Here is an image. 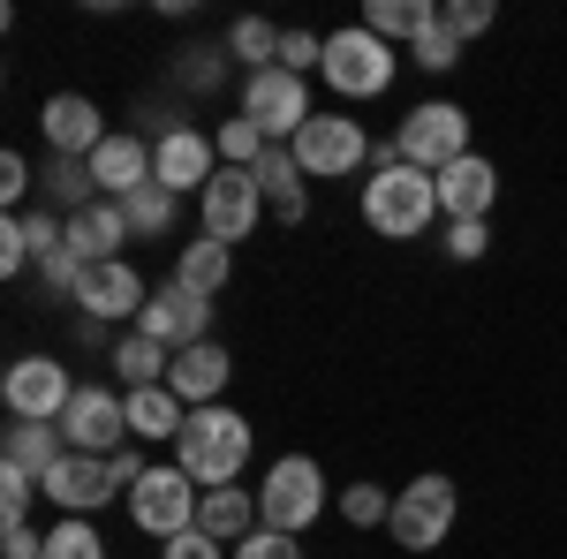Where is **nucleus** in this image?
<instances>
[{"instance_id":"obj_12","label":"nucleus","mask_w":567,"mask_h":559,"mask_svg":"<svg viewBox=\"0 0 567 559\" xmlns=\"http://www.w3.org/2000/svg\"><path fill=\"white\" fill-rule=\"evenodd\" d=\"M136 333H152L159 348H197V341H213V302L205 296H189L182 280H167V288H152V302H144V318H136Z\"/></svg>"},{"instance_id":"obj_9","label":"nucleus","mask_w":567,"mask_h":559,"mask_svg":"<svg viewBox=\"0 0 567 559\" xmlns=\"http://www.w3.org/2000/svg\"><path fill=\"white\" fill-rule=\"evenodd\" d=\"M326 84L341 91V99H379L393 84V45L371 39L363 23L355 31H333L326 39Z\"/></svg>"},{"instance_id":"obj_45","label":"nucleus","mask_w":567,"mask_h":559,"mask_svg":"<svg viewBox=\"0 0 567 559\" xmlns=\"http://www.w3.org/2000/svg\"><path fill=\"white\" fill-rule=\"evenodd\" d=\"M39 552H45V537L31 529V521H16V529L0 537V559H39Z\"/></svg>"},{"instance_id":"obj_43","label":"nucleus","mask_w":567,"mask_h":559,"mask_svg":"<svg viewBox=\"0 0 567 559\" xmlns=\"http://www.w3.org/2000/svg\"><path fill=\"white\" fill-rule=\"evenodd\" d=\"M23 265H39V258H31V242H23V219L8 213V227H0V272H8V280H16V272H23Z\"/></svg>"},{"instance_id":"obj_1","label":"nucleus","mask_w":567,"mask_h":559,"mask_svg":"<svg viewBox=\"0 0 567 559\" xmlns=\"http://www.w3.org/2000/svg\"><path fill=\"white\" fill-rule=\"evenodd\" d=\"M250 462V424L235 416V408H189V424L175 438V469H189L197 491H219V484H235Z\"/></svg>"},{"instance_id":"obj_10","label":"nucleus","mask_w":567,"mask_h":559,"mask_svg":"<svg viewBox=\"0 0 567 559\" xmlns=\"http://www.w3.org/2000/svg\"><path fill=\"white\" fill-rule=\"evenodd\" d=\"M243 114H250L272 144H296L303 122H310V84L288 76V69H258V76H243Z\"/></svg>"},{"instance_id":"obj_8","label":"nucleus","mask_w":567,"mask_h":559,"mask_svg":"<svg viewBox=\"0 0 567 559\" xmlns=\"http://www.w3.org/2000/svg\"><path fill=\"white\" fill-rule=\"evenodd\" d=\"M69 454H99V462H114L122 446H130V393H106V386H76L69 401Z\"/></svg>"},{"instance_id":"obj_3","label":"nucleus","mask_w":567,"mask_h":559,"mask_svg":"<svg viewBox=\"0 0 567 559\" xmlns=\"http://www.w3.org/2000/svg\"><path fill=\"white\" fill-rule=\"evenodd\" d=\"M318 515H326V476H318V462L310 454H280L258 484V521L280 529V537H303Z\"/></svg>"},{"instance_id":"obj_41","label":"nucleus","mask_w":567,"mask_h":559,"mask_svg":"<svg viewBox=\"0 0 567 559\" xmlns=\"http://www.w3.org/2000/svg\"><path fill=\"white\" fill-rule=\"evenodd\" d=\"M484 250H492V227H484V219H462V227H446V258L477 265Z\"/></svg>"},{"instance_id":"obj_36","label":"nucleus","mask_w":567,"mask_h":559,"mask_svg":"<svg viewBox=\"0 0 567 559\" xmlns=\"http://www.w3.org/2000/svg\"><path fill=\"white\" fill-rule=\"evenodd\" d=\"M439 23H446L454 39L470 45V39H484V31L499 23V8H492V0H446V8H439Z\"/></svg>"},{"instance_id":"obj_42","label":"nucleus","mask_w":567,"mask_h":559,"mask_svg":"<svg viewBox=\"0 0 567 559\" xmlns=\"http://www.w3.org/2000/svg\"><path fill=\"white\" fill-rule=\"evenodd\" d=\"M182 84H189V91H213L219 84V45H189V53H182Z\"/></svg>"},{"instance_id":"obj_23","label":"nucleus","mask_w":567,"mask_h":559,"mask_svg":"<svg viewBox=\"0 0 567 559\" xmlns=\"http://www.w3.org/2000/svg\"><path fill=\"white\" fill-rule=\"evenodd\" d=\"M69 462V431L61 424H8V469H23V476H53Z\"/></svg>"},{"instance_id":"obj_16","label":"nucleus","mask_w":567,"mask_h":559,"mask_svg":"<svg viewBox=\"0 0 567 559\" xmlns=\"http://www.w3.org/2000/svg\"><path fill=\"white\" fill-rule=\"evenodd\" d=\"M219 174V152H213V136H197V130H167L159 144H152V182H167V189H197L205 197V182Z\"/></svg>"},{"instance_id":"obj_15","label":"nucleus","mask_w":567,"mask_h":559,"mask_svg":"<svg viewBox=\"0 0 567 559\" xmlns=\"http://www.w3.org/2000/svg\"><path fill=\"white\" fill-rule=\"evenodd\" d=\"M76 302H84V318H91V325H106V318H144L152 288H144V272H136L130 258H114V265H91V272H84Z\"/></svg>"},{"instance_id":"obj_40","label":"nucleus","mask_w":567,"mask_h":559,"mask_svg":"<svg viewBox=\"0 0 567 559\" xmlns=\"http://www.w3.org/2000/svg\"><path fill=\"white\" fill-rule=\"evenodd\" d=\"M235 559H303V545L280 537V529H250V537L235 545Z\"/></svg>"},{"instance_id":"obj_38","label":"nucleus","mask_w":567,"mask_h":559,"mask_svg":"<svg viewBox=\"0 0 567 559\" xmlns=\"http://www.w3.org/2000/svg\"><path fill=\"white\" fill-rule=\"evenodd\" d=\"M280 69H288V76L326 69V39H318V31H280Z\"/></svg>"},{"instance_id":"obj_39","label":"nucleus","mask_w":567,"mask_h":559,"mask_svg":"<svg viewBox=\"0 0 567 559\" xmlns=\"http://www.w3.org/2000/svg\"><path fill=\"white\" fill-rule=\"evenodd\" d=\"M39 272H45V288H61V296L76 302V288H84V272H91V265L76 258V250H69V242H61V250H53V258H39Z\"/></svg>"},{"instance_id":"obj_2","label":"nucleus","mask_w":567,"mask_h":559,"mask_svg":"<svg viewBox=\"0 0 567 559\" xmlns=\"http://www.w3.org/2000/svg\"><path fill=\"white\" fill-rule=\"evenodd\" d=\"M363 219H371V235H386V242H416L424 227L439 219V182L424 167H379L363 182Z\"/></svg>"},{"instance_id":"obj_44","label":"nucleus","mask_w":567,"mask_h":559,"mask_svg":"<svg viewBox=\"0 0 567 559\" xmlns=\"http://www.w3.org/2000/svg\"><path fill=\"white\" fill-rule=\"evenodd\" d=\"M159 559H219V545L205 537V529H182V537H167V545H159Z\"/></svg>"},{"instance_id":"obj_29","label":"nucleus","mask_w":567,"mask_h":559,"mask_svg":"<svg viewBox=\"0 0 567 559\" xmlns=\"http://www.w3.org/2000/svg\"><path fill=\"white\" fill-rule=\"evenodd\" d=\"M45 205H53V213H91V205H99V182H91V159H53V167H45Z\"/></svg>"},{"instance_id":"obj_32","label":"nucleus","mask_w":567,"mask_h":559,"mask_svg":"<svg viewBox=\"0 0 567 559\" xmlns=\"http://www.w3.org/2000/svg\"><path fill=\"white\" fill-rule=\"evenodd\" d=\"M227 53L250 61V76H258V69H280V31H272L265 15H243V23L227 31Z\"/></svg>"},{"instance_id":"obj_19","label":"nucleus","mask_w":567,"mask_h":559,"mask_svg":"<svg viewBox=\"0 0 567 559\" xmlns=\"http://www.w3.org/2000/svg\"><path fill=\"white\" fill-rule=\"evenodd\" d=\"M227 371H235V363H227V348H219V341H197V348H182V355H175L167 386L182 393V408H213L219 393H227Z\"/></svg>"},{"instance_id":"obj_21","label":"nucleus","mask_w":567,"mask_h":559,"mask_svg":"<svg viewBox=\"0 0 567 559\" xmlns=\"http://www.w3.org/2000/svg\"><path fill=\"white\" fill-rule=\"evenodd\" d=\"M122 242H130V219H122L114 197H99L91 213L69 219V250H76L84 265H114V258H122Z\"/></svg>"},{"instance_id":"obj_25","label":"nucleus","mask_w":567,"mask_h":559,"mask_svg":"<svg viewBox=\"0 0 567 559\" xmlns=\"http://www.w3.org/2000/svg\"><path fill=\"white\" fill-rule=\"evenodd\" d=\"M250 174H258L265 205H272L280 219H303V159H296V144H272Z\"/></svg>"},{"instance_id":"obj_7","label":"nucleus","mask_w":567,"mask_h":559,"mask_svg":"<svg viewBox=\"0 0 567 559\" xmlns=\"http://www.w3.org/2000/svg\"><path fill=\"white\" fill-rule=\"evenodd\" d=\"M393 545H409V552H439L446 545V529H454V476H416V484H401V499H393Z\"/></svg>"},{"instance_id":"obj_13","label":"nucleus","mask_w":567,"mask_h":559,"mask_svg":"<svg viewBox=\"0 0 567 559\" xmlns=\"http://www.w3.org/2000/svg\"><path fill=\"white\" fill-rule=\"evenodd\" d=\"M296 159H303V174L341 182V174H355L363 159H371V144H363V130H355L349 114H310L303 136H296Z\"/></svg>"},{"instance_id":"obj_34","label":"nucleus","mask_w":567,"mask_h":559,"mask_svg":"<svg viewBox=\"0 0 567 559\" xmlns=\"http://www.w3.org/2000/svg\"><path fill=\"white\" fill-rule=\"evenodd\" d=\"M409 61H416V69H432V76H439V69H454V61H462V39H454V31H446V23L432 15V23H424V31L409 39Z\"/></svg>"},{"instance_id":"obj_11","label":"nucleus","mask_w":567,"mask_h":559,"mask_svg":"<svg viewBox=\"0 0 567 559\" xmlns=\"http://www.w3.org/2000/svg\"><path fill=\"white\" fill-rule=\"evenodd\" d=\"M197 213H205V235L235 250V242L258 227V213H265L258 174H250V167H219L213 182H205V197H197Z\"/></svg>"},{"instance_id":"obj_28","label":"nucleus","mask_w":567,"mask_h":559,"mask_svg":"<svg viewBox=\"0 0 567 559\" xmlns=\"http://www.w3.org/2000/svg\"><path fill=\"white\" fill-rule=\"evenodd\" d=\"M182 424H189V408H182L175 386L130 393V438H182Z\"/></svg>"},{"instance_id":"obj_31","label":"nucleus","mask_w":567,"mask_h":559,"mask_svg":"<svg viewBox=\"0 0 567 559\" xmlns=\"http://www.w3.org/2000/svg\"><path fill=\"white\" fill-rule=\"evenodd\" d=\"M213 152H219V167H258L265 152H272V136H265L258 122H250V114H235V122H219Z\"/></svg>"},{"instance_id":"obj_14","label":"nucleus","mask_w":567,"mask_h":559,"mask_svg":"<svg viewBox=\"0 0 567 559\" xmlns=\"http://www.w3.org/2000/svg\"><path fill=\"white\" fill-rule=\"evenodd\" d=\"M39 130L53 144V159H91L106 144V122H99V106H91L84 91H53L39 106Z\"/></svg>"},{"instance_id":"obj_46","label":"nucleus","mask_w":567,"mask_h":559,"mask_svg":"<svg viewBox=\"0 0 567 559\" xmlns=\"http://www.w3.org/2000/svg\"><path fill=\"white\" fill-rule=\"evenodd\" d=\"M23 189H31V159H23V152H8V159H0V197L16 205Z\"/></svg>"},{"instance_id":"obj_33","label":"nucleus","mask_w":567,"mask_h":559,"mask_svg":"<svg viewBox=\"0 0 567 559\" xmlns=\"http://www.w3.org/2000/svg\"><path fill=\"white\" fill-rule=\"evenodd\" d=\"M39 559H106V545H99V529H91L84 515H69V521L45 529V552Z\"/></svg>"},{"instance_id":"obj_17","label":"nucleus","mask_w":567,"mask_h":559,"mask_svg":"<svg viewBox=\"0 0 567 559\" xmlns=\"http://www.w3.org/2000/svg\"><path fill=\"white\" fill-rule=\"evenodd\" d=\"M432 182H439V213L454 219V227H462V219H484V213H492V197H499V167H492L484 152L454 159V167L432 174Z\"/></svg>"},{"instance_id":"obj_24","label":"nucleus","mask_w":567,"mask_h":559,"mask_svg":"<svg viewBox=\"0 0 567 559\" xmlns=\"http://www.w3.org/2000/svg\"><path fill=\"white\" fill-rule=\"evenodd\" d=\"M106 363H114V379H122L130 393H144V386H167V371H175V348H159L152 333H122Z\"/></svg>"},{"instance_id":"obj_35","label":"nucleus","mask_w":567,"mask_h":559,"mask_svg":"<svg viewBox=\"0 0 567 559\" xmlns=\"http://www.w3.org/2000/svg\"><path fill=\"white\" fill-rule=\"evenodd\" d=\"M341 515H349V529H386L393 499L379 491V484H349V491H341Z\"/></svg>"},{"instance_id":"obj_37","label":"nucleus","mask_w":567,"mask_h":559,"mask_svg":"<svg viewBox=\"0 0 567 559\" xmlns=\"http://www.w3.org/2000/svg\"><path fill=\"white\" fill-rule=\"evenodd\" d=\"M31 499H39V476H23V469L0 462V521H8V529L31 521Z\"/></svg>"},{"instance_id":"obj_6","label":"nucleus","mask_w":567,"mask_h":559,"mask_svg":"<svg viewBox=\"0 0 567 559\" xmlns=\"http://www.w3.org/2000/svg\"><path fill=\"white\" fill-rule=\"evenodd\" d=\"M0 401H8L16 424H61L69 401H76V379L61 363H45V355H16L8 379H0Z\"/></svg>"},{"instance_id":"obj_26","label":"nucleus","mask_w":567,"mask_h":559,"mask_svg":"<svg viewBox=\"0 0 567 559\" xmlns=\"http://www.w3.org/2000/svg\"><path fill=\"white\" fill-rule=\"evenodd\" d=\"M227 272H235V250H227V242H213V235H205V242H182V250H175V280L189 288V296H205V302L227 288Z\"/></svg>"},{"instance_id":"obj_22","label":"nucleus","mask_w":567,"mask_h":559,"mask_svg":"<svg viewBox=\"0 0 567 559\" xmlns=\"http://www.w3.org/2000/svg\"><path fill=\"white\" fill-rule=\"evenodd\" d=\"M197 529H205L213 545H243L250 529H265V521H258V499H250L243 484H219V491L197 499Z\"/></svg>"},{"instance_id":"obj_4","label":"nucleus","mask_w":567,"mask_h":559,"mask_svg":"<svg viewBox=\"0 0 567 559\" xmlns=\"http://www.w3.org/2000/svg\"><path fill=\"white\" fill-rule=\"evenodd\" d=\"M393 144H401V159H409V167L446 174L454 159H470V114H462L454 99H424V106H409V114H401Z\"/></svg>"},{"instance_id":"obj_27","label":"nucleus","mask_w":567,"mask_h":559,"mask_svg":"<svg viewBox=\"0 0 567 559\" xmlns=\"http://www.w3.org/2000/svg\"><path fill=\"white\" fill-rule=\"evenodd\" d=\"M175 213H182V197L167 189V182H144V189L122 197V219H130L136 242H167V235H175Z\"/></svg>"},{"instance_id":"obj_30","label":"nucleus","mask_w":567,"mask_h":559,"mask_svg":"<svg viewBox=\"0 0 567 559\" xmlns=\"http://www.w3.org/2000/svg\"><path fill=\"white\" fill-rule=\"evenodd\" d=\"M432 15H439L432 0H371V8H363V31L393 45V39H416V31H424Z\"/></svg>"},{"instance_id":"obj_5","label":"nucleus","mask_w":567,"mask_h":559,"mask_svg":"<svg viewBox=\"0 0 567 559\" xmlns=\"http://www.w3.org/2000/svg\"><path fill=\"white\" fill-rule=\"evenodd\" d=\"M197 484H189V469H175V462H159V469H144V484L130 491V521L144 529V537H182V529H197Z\"/></svg>"},{"instance_id":"obj_18","label":"nucleus","mask_w":567,"mask_h":559,"mask_svg":"<svg viewBox=\"0 0 567 559\" xmlns=\"http://www.w3.org/2000/svg\"><path fill=\"white\" fill-rule=\"evenodd\" d=\"M91 182H99V197H130V189H144L152 182V144L144 136H130V130H114L99 152H91Z\"/></svg>"},{"instance_id":"obj_20","label":"nucleus","mask_w":567,"mask_h":559,"mask_svg":"<svg viewBox=\"0 0 567 559\" xmlns=\"http://www.w3.org/2000/svg\"><path fill=\"white\" fill-rule=\"evenodd\" d=\"M39 491L53 499V507H61V515H91V507H106L114 476H106V462H99V454H69V462L45 476Z\"/></svg>"}]
</instances>
